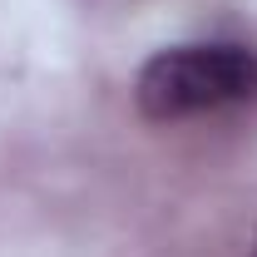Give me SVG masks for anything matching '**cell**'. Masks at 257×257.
I'll list each match as a JSON object with an SVG mask.
<instances>
[{"instance_id": "obj_1", "label": "cell", "mask_w": 257, "mask_h": 257, "mask_svg": "<svg viewBox=\"0 0 257 257\" xmlns=\"http://www.w3.org/2000/svg\"><path fill=\"white\" fill-rule=\"evenodd\" d=\"M257 99V50L237 40L213 45H168L149 55L134 79V104L144 119L173 124L193 114H218Z\"/></svg>"}, {"instance_id": "obj_2", "label": "cell", "mask_w": 257, "mask_h": 257, "mask_svg": "<svg viewBox=\"0 0 257 257\" xmlns=\"http://www.w3.org/2000/svg\"><path fill=\"white\" fill-rule=\"evenodd\" d=\"M247 257H257V237H252V247H247Z\"/></svg>"}]
</instances>
